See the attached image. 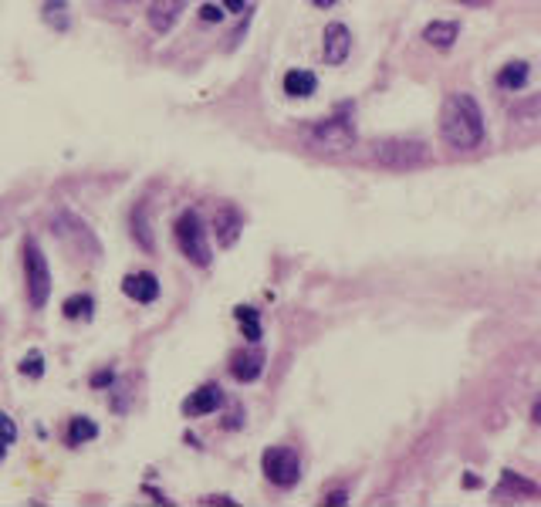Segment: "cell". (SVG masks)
<instances>
[{
	"mask_svg": "<svg viewBox=\"0 0 541 507\" xmlns=\"http://www.w3.org/2000/svg\"><path fill=\"white\" fill-rule=\"evenodd\" d=\"M464 487H480V477H473V473H467V477H464Z\"/></svg>",
	"mask_w": 541,
	"mask_h": 507,
	"instance_id": "obj_29",
	"label": "cell"
},
{
	"mask_svg": "<svg viewBox=\"0 0 541 507\" xmlns=\"http://www.w3.org/2000/svg\"><path fill=\"white\" fill-rule=\"evenodd\" d=\"M112 379H116V372H112V369H105V372H99V375L92 379V386H109Z\"/></svg>",
	"mask_w": 541,
	"mask_h": 507,
	"instance_id": "obj_26",
	"label": "cell"
},
{
	"mask_svg": "<svg viewBox=\"0 0 541 507\" xmlns=\"http://www.w3.org/2000/svg\"><path fill=\"white\" fill-rule=\"evenodd\" d=\"M133 234H135V240L146 247V251H152V247H156V244H152L149 220H146V210H142V206H135V213H133Z\"/></svg>",
	"mask_w": 541,
	"mask_h": 507,
	"instance_id": "obj_21",
	"label": "cell"
},
{
	"mask_svg": "<svg viewBox=\"0 0 541 507\" xmlns=\"http://www.w3.org/2000/svg\"><path fill=\"white\" fill-rule=\"evenodd\" d=\"M511 116L514 118H541V95L521 101V105H514V112H511Z\"/></svg>",
	"mask_w": 541,
	"mask_h": 507,
	"instance_id": "obj_23",
	"label": "cell"
},
{
	"mask_svg": "<svg viewBox=\"0 0 541 507\" xmlns=\"http://www.w3.org/2000/svg\"><path fill=\"white\" fill-rule=\"evenodd\" d=\"M308 142L311 149H321V152H349L355 146V129L349 118H325L319 122L311 133H308Z\"/></svg>",
	"mask_w": 541,
	"mask_h": 507,
	"instance_id": "obj_5",
	"label": "cell"
},
{
	"mask_svg": "<svg viewBox=\"0 0 541 507\" xmlns=\"http://www.w3.org/2000/svg\"><path fill=\"white\" fill-rule=\"evenodd\" d=\"M531 497H541V487L535 480H528L514 471L501 473V480L494 487V501H531Z\"/></svg>",
	"mask_w": 541,
	"mask_h": 507,
	"instance_id": "obj_7",
	"label": "cell"
},
{
	"mask_svg": "<svg viewBox=\"0 0 541 507\" xmlns=\"http://www.w3.org/2000/svg\"><path fill=\"white\" fill-rule=\"evenodd\" d=\"M524 82H528V65H524V61H511V65H505L497 71V84L507 88V92L524 88Z\"/></svg>",
	"mask_w": 541,
	"mask_h": 507,
	"instance_id": "obj_17",
	"label": "cell"
},
{
	"mask_svg": "<svg viewBox=\"0 0 541 507\" xmlns=\"http://www.w3.org/2000/svg\"><path fill=\"white\" fill-rule=\"evenodd\" d=\"M234 315H237V321L244 325V335L251 338V342H257V338H261V315H257L254 308H247V304H240Z\"/></svg>",
	"mask_w": 541,
	"mask_h": 507,
	"instance_id": "obj_20",
	"label": "cell"
},
{
	"mask_svg": "<svg viewBox=\"0 0 541 507\" xmlns=\"http://www.w3.org/2000/svg\"><path fill=\"white\" fill-rule=\"evenodd\" d=\"M186 4H190V0H152L149 11H146L149 28L156 34H169L173 28H176V20L183 17Z\"/></svg>",
	"mask_w": 541,
	"mask_h": 507,
	"instance_id": "obj_9",
	"label": "cell"
},
{
	"mask_svg": "<svg viewBox=\"0 0 541 507\" xmlns=\"http://www.w3.org/2000/svg\"><path fill=\"white\" fill-rule=\"evenodd\" d=\"M440 135L456 152H471L484 142V116L471 95H450L440 109Z\"/></svg>",
	"mask_w": 541,
	"mask_h": 507,
	"instance_id": "obj_1",
	"label": "cell"
},
{
	"mask_svg": "<svg viewBox=\"0 0 541 507\" xmlns=\"http://www.w3.org/2000/svg\"><path fill=\"white\" fill-rule=\"evenodd\" d=\"M264 372V352H237L230 358V375H234L237 382H254L257 375Z\"/></svg>",
	"mask_w": 541,
	"mask_h": 507,
	"instance_id": "obj_13",
	"label": "cell"
},
{
	"mask_svg": "<svg viewBox=\"0 0 541 507\" xmlns=\"http://www.w3.org/2000/svg\"><path fill=\"white\" fill-rule=\"evenodd\" d=\"M456 34H460V28H456L454 20H433V24L423 28V41L440 51H447V48H454Z\"/></svg>",
	"mask_w": 541,
	"mask_h": 507,
	"instance_id": "obj_14",
	"label": "cell"
},
{
	"mask_svg": "<svg viewBox=\"0 0 541 507\" xmlns=\"http://www.w3.org/2000/svg\"><path fill=\"white\" fill-rule=\"evenodd\" d=\"M261 467L274 487H295L298 477H302V460L291 447H270L261 456Z\"/></svg>",
	"mask_w": 541,
	"mask_h": 507,
	"instance_id": "obj_6",
	"label": "cell"
},
{
	"mask_svg": "<svg viewBox=\"0 0 541 507\" xmlns=\"http://www.w3.org/2000/svg\"><path fill=\"white\" fill-rule=\"evenodd\" d=\"M11 443H17V422L0 409V460L11 450Z\"/></svg>",
	"mask_w": 541,
	"mask_h": 507,
	"instance_id": "obj_22",
	"label": "cell"
},
{
	"mask_svg": "<svg viewBox=\"0 0 541 507\" xmlns=\"http://www.w3.org/2000/svg\"><path fill=\"white\" fill-rule=\"evenodd\" d=\"M99 437V426L88 420V416H75V420L68 422V443L71 447H82V443H88V439Z\"/></svg>",
	"mask_w": 541,
	"mask_h": 507,
	"instance_id": "obj_18",
	"label": "cell"
},
{
	"mask_svg": "<svg viewBox=\"0 0 541 507\" xmlns=\"http://www.w3.org/2000/svg\"><path fill=\"white\" fill-rule=\"evenodd\" d=\"M214 227H217V240L220 247H234L237 240H240V230H244V217H240V210L234 206H223L214 220Z\"/></svg>",
	"mask_w": 541,
	"mask_h": 507,
	"instance_id": "obj_12",
	"label": "cell"
},
{
	"mask_svg": "<svg viewBox=\"0 0 541 507\" xmlns=\"http://www.w3.org/2000/svg\"><path fill=\"white\" fill-rule=\"evenodd\" d=\"M92 308H95V302L88 298V294H75V298H68L65 304H61V311H65V318L78 321V318H92Z\"/></svg>",
	"mask_w": 541,
	"mask_h": 507,
	"instance_id": "obj_19",
	"label": "cell"
},
{
	"mask_svg": "<svg viewBox=\"0 0 541 507\" xmlns=\"http://www.w3.org/2000/svg\"><path fill=\"white\" fill-rule=\"evenodd\" d=\"M41 17L51 31H68L71 28V14H68V0H44Z\"/></svg>",
	"mask_w": 541,
	"mask_h": 507,
	"instance_id": "obj_16",
	"label": "cell"
},
{
	"mask_svg": "<svg viewBox=\"0 0 541 507\" xmlns=\"http://www.w3.org/2000/svg\"><path fill=\"white\" fill-rule=\"evenodd\" d=\"M20 372H24V375H34V379H37V375H44V358H41L37 352L24 355V362H20Z\"/></svg>",
	"mask_w": 541,
	"mask_h": 507,
	"instance_id": "obj_24",
	"label": "cell"
},
{
	"mask_svg": "<svg viewBox=\"0 0 541 507\" xmlns=\"http://www.w3.org/2000/svg\"><path fill=\"white\" fill-rule=\"evenodd\" d=\"M531 420H535V422L541 426V399H538L535 406H531Z\"/></svg>",
	"mask_w": 541,
	"mask_h": 507,
	"instance_id": "obj_30",
	"label": "cell"
},
{
	"mask_svg": "<svg viewBox=\"0 0 541 507\" xmlns=\"http://www.w3.org/2000/svg\"><path fill=\"white\" fill-rule=\"evenodd\" d=\"M325 504H345V490H335V494H328V501Z\"/></svg>",
	"mask_w": 541,
	"mask_h": 507,
	"instance_id": "obj_28",
	"label": "cell"
},
{
	"mask_svg": "<svg viewBox=\"0 0 541 507\" xmlns=\"http://www.w3.org/2000/svg\"><path fill=\"white\" fill-rule=\"evenodd\" d=\"M335 0H315V7H332Z\"/></svg>",
	"mask_w": 541,
	"mask_h": 507,
	"instance_id": "obj_31",
	"label": "cell"
},
{
	"mask_svg": "<svg viewBox=\"0 0 541 507\" xmlns=\"http://www.w3.org/2000/svg\"><path fill=\"white\" fill-rule=\"evenodd\" d=\"M315 88H319V78H315L311 71L295 68V71H287L285 75V92L291 95V99H308Z\"/></svg>",
	"mask_w": 541,
	"mask_h": 507,
	"instance_id": "obj_15",
	"label": "cell"
},
{
	"mask_svg": "<svg viewBox=\"0 0 541 507\" xmlns=\"http://www.w3.org/2000/svg\"><path fill=\"white\" fill-rule=\"evenodd\" d=\"M220 406H223V389L217 382H206V386H200L183 399V416H190V420L210 416V413H217Z\"/></svg>",
	"mask_w": 541,
	"mask_h": 507,
	"instance_id": "obj_8",
	"label": "cell"
},
{
	"mask_svg": "<svg viewBox=\"0 0 541 507\" xmlns=\"http://www.w3.org/2000/svg\"><path fill=\"white\" fill-rule=\"evenodd\" d=\"M375 159L386 169L409 173V169H420L430 163V149L420 139H383V142H375Z\"/></svg>",
	"mask_w": 541,
	"mask_h": 507,
	"instance_id": "obj_2",
	"label": "cell"
},
{
	"mask_svg": "<svg viewBox=\"0 0 541 507\" xmlns=\"http://www.w3.org/2000/svg\"><path fill=\"white\" fill-rule=\"evenodd\" d=\"M467 4H477V0H467Z\"/></svg>",
	"mask_w": 541,
	"mask_h": 507,
	"instance_id": "obj_32",
	"label": "cell"
},
{
	"mask_svg": "<svg viewBox=\"0 0 541 507\" xmlns=\"http://www.w3.org/2000/svg\"><path fill=\"white\" fill-rule=\"evenodd\" d=\"M200 17L206 20V24H217V20H223V11H220V7H214V4H203Z\"/></svg>",
	"mask_w": 541,
	"mask_h": 507,
	"instance_id": "obj_25",
	"label": "cell"
},
{
	"mask_svg": "<svg viewBox=\"0 0 541 507\" xmlns=\"http://www.w3.org/2000/svg\"><path fill=\"white\" fill-rule=\"evenodd\" d=\"M223 7H227L230 14H240V11H244V0H223Z\"/></svg>",
	"mask_w": 541,
	"mask_h": 507,
	"instance_id": "obj_27",
	"label": "cell"
},
{
	"mask_svg": "<svg viewBox=\"0 0 541 507\" xmlns=\"http://www.w3.org/2000/svg\"><path fill=\"white\" fill-rule=\"evenodd\" d=\"M122 291H125L133 302L152 304L159 298V281H156V274H149V270H139V274H125Z\"/></svg>",
	"mask_w": 541,
	"mask_h": 507,
	"instance_id": "obj_11",
	"label": "cell"
},
{
	"mask_svg": "<svg viewBox=\"0 0 541 507\" xmlns=\"http://www.w3.org/2000/svg\"><path fill=\"white\" fill-rule=\"evenodd\" d=\"M173 234H176V244H180V251L186 254L190 264H197V268H206V264H210V244H206V230H203V220L197 210L180 213Z\"/></svg>",
	"mask_w": 541,
	"mask_h": 507,
	"instance_id": "obj_4",
	"label": "cell"
},
{
	"mask_svg": "<svg viewBox=\"0 0 541 507\" xmlns=\"http://www.w3.org/2000/svg\"><path fill=\"white\" fill-rule=\"evenodd\" d=\"M349 51H352V34L345 24H328L325 28V61L328 65H342L345 58H349Z\"/></svg>",
	"mask_w": 541,
	"mask_h": 507,
	"instance_id": "obj_10",
	"label": "cell"
},
{
	"mask_svg": "<svg viewBox=\"0 0 541 507\" xmlns=\"http://www.w3.org/2000/svg\"><path fill=\"white\" fill-rule=\"evenodd\" d=\"M24 281H28V302L34 311H41L51 298V268L44 251L34 240L24 244Z\"/></svg>",
	"mask_w": 541,
	"mask_h": 507,
	"instance_id": "obj_3",
	"label": "cell"
}]
</instances>
